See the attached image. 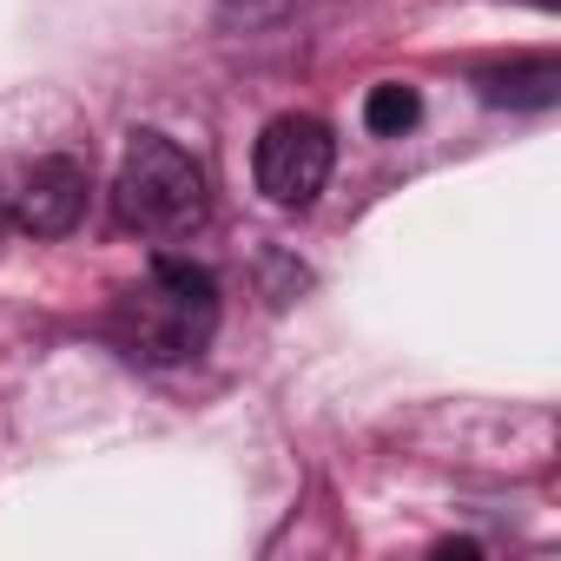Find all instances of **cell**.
<instances>
[{"label": "cell", "mask_w": 561, "mask_h": 561, "mask_svg": "<svg viewBox=\"0 0 561 561\" xmlns=\"http://www.w3.org/2000/svg\"><path fill=\"white\" fill-rule=\"evenodd\" d=\"M482 100H489V106H515V113L554 106V100H561V67H554V60H515V67H495V73H482Z\"/></svg>", "instance_id": "5"}, {"label": "cell", "mask_w": 561, "mask_h": 561, "mask_svg": "<svg viewBox=\"0 0 561 561\" xmlns=\"http://www.w3.org/2000/svg\"><path fill=\"white\" fill-rule=\"evenodd\" d=\"M14 225L27 238H67L87 211V165L80 159H34L14 185Z\"/></svg>", "instance_id": "4"}, {"label": "cell", "mask_w": 561, "mask_h": 561, "mask_svg": "<svg viewBox=\"0 0 561 561\" xmlns=\"http://www.w3.org/2000/svg\"><path fill=\"white\" fill-rule=\"evenodd\" d=\"M416 119H423V93H416V87H403V80L370 87V100H364V126H370L377 139H397V133H410Z\"/></svg>", "instance_id": "6"}, {"label": "cell", "mask_w": 561, "mask_h": 561, "mask_svg": "<svg viewBox=\"0 0 561 561\" xmlns=\"http://www.w3.org/2000/svg\"><path fill=\"white\" fill-rule=\"evenodd\" d=\"M113 331H119L126 357H139V364H185V357H198L211 344V331H218L211 271L185 264V257H159L113 305Z\"/></svg>", "instance_id": "1"}, {"label": "cell", "mask_w": 561, "mask_h": 561, "mask_svg": "<svg viewBox=\"0 0 561 561\" xmlns=\"http://www.w3.org/2000/svg\"><path fill=\"white\" fill-rule=\"evenodd\" d=\"M331 159H337V139L324 119L311 113H285V119H271L257 133V152H251V172H257V192L271 205H285V211H305L324 179H331Z\"/></svg>", "instance_id": "3"}, {"label": "cell", "mask_w": 561, "mask_h": 561, "mask_svg": "<svg viewBox=\"0 0 561 561\" xmlns=\"http://www.w3.org/2000/svg\"><path fill=\"white\" fill-rule=\"evenodd\" d=\"M113 198H119V218L146 238H185V231L205 225V172L165 133H133L126 139Z\"/></svg>", "instance_id": "2"}]
</instances>
